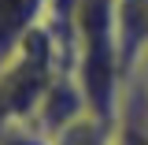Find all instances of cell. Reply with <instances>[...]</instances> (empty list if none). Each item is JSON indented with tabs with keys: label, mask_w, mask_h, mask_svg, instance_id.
Instances as JSON below:
<instances>
[{
	"label": "cell",
	"mask_w": 148,
	"mask_h": 145,
	"mask_svg": "<svg viewBox=\"0 0 148 145\" xmlns=\"http://www.w3.org/2000/svg\"><path fill=\"white\" fill-rule=\"evenodd\" d=\"M67 26H71L74 78L85 89L96 112L115 115L122 93V63L115 41V0H67Z\"/></svg>",
	"instance_id": "obj_1"
},
{
	"label": "cell",
	"mask_w": 148,
	"mask_h": 145,
	"mask_svg": "<svg viewBox=\"0 0 148 145\" xmlns=\"http://www.w3.org/2000/svg\"><path fill=\"white\" fill-rule=\"evenodd\" d=\"M115 41L122 74H133L148 60V0H115Z\"/></svg>",
	"instance_id": "obj_2"
},
{
	"label": "cell",
	"mask_w": 148,
	"mask_h": 145,
	"mask_svg": "<svg viewBox=\"0 0 148 145\" xmlns=\"http://www.w3.org/2000/svg\"><path fill=\"white\" fill-rule=\"evenodd\" d=\"M56 0H0V67L48 19Z\"/></svg>",
	"instance_id": "obj_3"
},
{
	"label": "cell",
	"mask_w": 148,
	"mask_h": 145,
	"mask_svg": "<svg viewBox=\"0 0 148 145\" xmlns=\"http://www.w3.org/2000/svg\"><path fill=\"white\" fill-rule=\"evenodd\" d=\"M115 145H148V101L133 78L122 82L115 104Z\"/></svg>",
	"instance_id": "obj_4"
},
{
	"label": "cell",
	"mask_w": 148,
	"mask_h": 145,
	"mask_svg": "<svg viewBox=\"0 0 148 145\" xmlns=\"http://www.w3.org/2000/svg\"><path fill=\"white\" fill-rule=\"evenodd\" d=\"M52 145H115V115L85 108L52 130Z\"/></svg>",
	"instance_id": "obj_5"
},
{
	"label": "cell",
	"mask_w": 148,
	"mask_h": 145,
	"mask_svg": "<svg viewBox=\"0 0 148 145\" xmlns=\"http://www.w3.org/2000/svg\"><path fill=\"white\" fill-rule=\"evenodd\" d=\"M0 145H52V134L37 119H8L0 123Z\"/></svg>",
	"instance_id": "obj_6"
},
{
	"label": "cell",
	"mask_w": 148,
	"mask_h": 145,
	"mask_svg": "<svg viewBox=\"0 0 148 145\" xmlns=\"http://www.w3.org/2000/svg\"><path fill=\"white\" fill-rule=\"evenodd\" d=\"M130 78L141 86V93H145V101H148V60H145V63H141V67H137L133 74H130Z\"/></svg>",
	"instance_id": "obj_7"
}]
</instances>
